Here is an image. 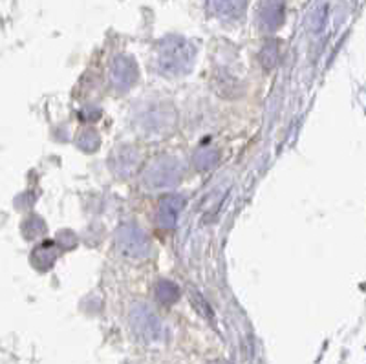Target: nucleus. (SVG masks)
Returning a JSON list of instances; mask_svg holds the SVG:
<instances>
[{"label": "nucleus", "instance_id": "f257e3e1", "mask_svg": "<svg viewBox=\"0 0 366 364\" xmlns=\"http://www.w3.org/2000/svg\"><path fill=\"white\" fill-rule=\"evenodd\" d=\"M247 0H211V8L220 17L234 18L239 17L246 8Z\"/></svg>", "mask_w": 366, "mask_h": 364}, {"label": "nucleus", "instance_id": "f03ea898", "mask_svg": "<svg viewBox=\"0 0 366 364\" xmlns=\"http://www.w3.org/2000/svg\"><path fill=\"white\" fill-rule=\"evenodd\" d=\"M284 17V6H282V0H268L264 6H262V21L269 26H278Z\"/></svg>", "mask_w": 366, "mask_h": 364}, {"label": "nucleus", "instance_id": "7ed1b4c3", "mask_svg": "<svg viewBox=\"0 0 366 364\" xmlns=\"http://www.w3.org/2000/svg\"><path fill=\"white\" fill-rule=\"evenodd\" d=\"M213 364H226V363H213Z\"/></svg>", "mask_w": 366, "mask_h": 364}]
</instances>
